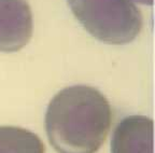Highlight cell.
Instances as JSON below:
<instances>
[{"label":"cell","instance_id":"7a4b0ae2","mask_svg":"<svg viewBox=\"0 0 155 153\" xmlns=\"http://www.w3.org/2000/svg\"><path fill=\"white\" fill-rule=\"evenodd\" d=\"M73 15L91 36L107 44H127L142 28L131 0H68Z\"/></svg>","mask_w":155,"mask_h":153},{"label":"cell","instance_id":"6da1fadb","mask_svg":"<svg viewBox=\"0 0 155 153\" xmlns=\"http://www.w3.org/2000/svg\"><path fill=\"white\" fill-rule=\"evenodd\" d=\"M112 109L101 92L88 85L63 88L45 113V131L57 153H96L111 127Z\"/></svg>","mask_w":155,"mask_h":153},{"label":"cell","instance_id":"5b68a950","mask_svg":"<svg viewBox=\"0 0 155 153\" xmlns=\"http://www.w3.org/2000/svg\"><path fill=\"white\" fill-rule=\"evenodd\" d=\"M45 147L36 134L16 126H0V153H44Z\"/></svg>","mask_w":155,"mask_h":153},{"label":"cell","instance_id":"8992f818","mask_svg":"<svg viewBox=\"0 0 155 153\" xmlns=\"http://www.w3.org/2000/svg\"><path fill=\"white\" fill-rule=\"evenodd\" d=\"M131 1H136V2L142 3V5H152L153 3V0H131Z\"/></svg>","mask_w":155,"mask_h":153},{"label":"cell","instance_id":"277c9868","mask_svg":"<svg viewBox=\"0 0 155 153\" xmlns=\"http://www.w3.org/2000/svg\"><path fill=\"white\" fill-rule=\"evenodd\" d=\"M111 153H153V121L144 115H129L116 125Z\"/></svg>","mask_w":155,"mask_h":153},{"label":"cell","instance_id":"3957f363","mask_svg":"<svg viewBox=\"0 0 155 153\" xmlns=\"http://www.w3.org/2000/svg\"><path fill=\"white\" fill-rule=\"evenodd\" d=\"M32 27L27 0H0V52L22 50L31 39Z\"/></svg>","mask_w":155,"mask_h":153}]
</instances>
